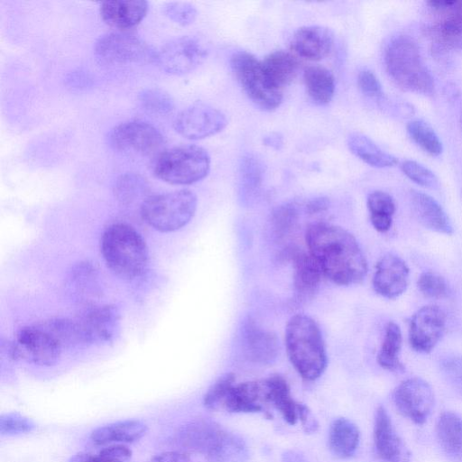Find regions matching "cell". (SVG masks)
I'll return each mask as SVG.
<instances>
[{
    "label": "cell",
    "instance_id": "1",
    "mask_svg": "<svg viewBox=\"0 0 462 462\" xmlns=\"http://www.w3.org/2000/svg\"><path fill=\"white\" fill-rule=\"evenodd\" d=\"M309 253L322 273L338 285L360 283L367 273V262L356 239L332 224L316 223L306 232Z\"/></svg>",
    "mask_w": 462,
    "mask_h": 462
},
{
    "label": "cell",
    "instance_id": "2",
    "mask_svg": "<svg viewBox=\"0 0 462 462\" xmlns=\"http://www.w3.org/2000/svg\"><path fill=\"white\" fill-rule=\"evenodd\" d=\"M285 345L291 363L309 381L319 378L327 366V354L321 332L309 316H292L286 325Z\"/></svg>",
    "mask_w": 462,
    "mask_h": 462
},
{
    "label": "cell",
    "instance_id": "3",
    "mask_svg": "<svg viewBox=\"0 0 462 462\" xmlns=\"http://www.w3.org/2000/svg\"><path fill=\"white\" fill-rule=\"evenodd\" d=\"M101 252L108 268L120 278L135 279L146 269L148 250L145 241L128 224L115 223L105 230Z\"/></svg>",
    "mask_w": 462,
    "mask_h": 462
},
{
    "label": "cell",
    "instance_id": "4",
    "mask_svg": "<svg viewBox=\"0 0 462 462\" xmlns=\"http://www.w3.org/2000/svg\"><path fill=\"white\" fill-rule=\"evenodd\" d=\"M384 64L389 77L402 90L420 95L433 94V77L412 38L407 35L393 38L385 49Z\"/></svg>",
    "mask_w": 462,
    "mask_h": 462
},
{
    "label": "cell",
    "instance_id": "5",
    "mask_svg": "<svg viewBox=\"0 0 462 462\" xmlns=\"http://www.w3.org/2000/svg\"><path fill=\"white\" fill-rule=\"evenodd\" d=\"M184 448L200 454L213 462H242L244 443L216 422L199 419L184 425L178 432Z\"/></svg>",
    "mask_w": 462,
    "mask_h": 462
},
{
    "label": "cell",
    "instance_id": "6",
    "mask_svg": "<svg viewBox=\"0 0 462 462\" xmlns=\"http://www.w3.org/2000/svg\"><path fill=\"white\" fill-rule=\"evenodd\" d=\"M197 196L189 189H180L149 196L140 206L143 220L163 233L185 226L197 209Z\"/></svg>",
    "mask_w": 462,
    "mask_h": 462
},
{
    "label": "cell",
    "instance_id": "7",
    "mask_svg": "<svg viewBox=\"0 0 462 462\" xmlns=\"http://www.w3.org/2000/svg\"><path fill=\"white\" fill-rule=\"evenodd\" d=\"M210 169L208 152L198 145H180L162 151L153 164L154 175L174 185H189L204 179Z\"/></svg>",
    "mask_w": 462,
    "mask_h": 462
},
{
    "label": "cell",
    "instance_id": "8",
    "mask_svg": "<svg viewBox=\"0 0 462 462\" xmlns=\"http://www.w3.org/2000/svg\"><path fill=\"white\" fill-rule=\"evenodd\" d=\"M232 71L248 98L259 108L273 111L282 100V91L268 81L261 60L252 53L239 51L230 59Z\"/></svg>",
    "mask_w": 462,
    "mask_h": 462
},
{
    "label": "cell",
    "instance_id": "9",
    "mask_svg": "<svg viewBox=\"0 0 462 462\" xmlns=\"http://www.w3.org/2000/svg\"><path fill=\"white\" fill-rule=\"evenodd\" d=\"M65 347L49 320L20 329L13 345L16 358L41 366L54 365Z\"/></svg>",
    "mask_w": 462,
    "mask_h": 462
},
{
    "label": "cell",
    "instance_id": "10",
    "mask_svg": "<svg viewBox=\"0 0 462 462\" xmlns=\"http://www.w3.org/2000/svg\"><path fill=\"white\" fill-rule=\"evenodd\" d=\"M97 60L105 65L123 66L156 61L157 51L136 35L113 32L100 36L95 43Z\"/></svg>",
    "mask_w": 462,
    "mask_h": 462
},
{
    "label": "cell",
    "instance_id": "11",
    "mask_svg": "<svg viewBox=\"0 0 462 462\" xmlns=\"http://www.w3.org/2000/svg\"><path fill=\"white\" fill-rule=\"evenodd\" d=\"M110 146L119 152L151 156L162 152L164 138L152 125L142 120L121 123L108 134Z\"/></svg>",
    "mask_w": 462,
    "mask_h": 462
},
{
    "label": "cell",
    "instance_id": "12",
    "mask_svg": "<svg viewBox=\"0 0 462 462\" xmlns=\"http://www.w3.org/2000/svg\"><path fill=\"white\" fill-rule=\"evenodd\" d=\"M433 20L426 34L437 48L462 49V1H429Z\"/></svg>",
    "mask_w": 462,
    "mask_h": 462
},
{
    "label": "cell",
    "instance_id": "13",
    "mask_svg": "<svg viewBox=\"0 0 462 462\" xmlns=\"http://www.w3.org/2000/svg\"><path fill=\"white\" fill-rule=\"evenodd\" d=\"M208 50L196 37L180 36L167 42L157 51L160 68L171 75H183L197 69L207 58Z\"/></svg>",
    "mask_w": 462,
    "mask_h": 462
},
{
    "label": "cell",
    "instance_id": "14",
    "mask_svg": "<svg viewBox=\"0 0 462 462\" xmlns=\"http://www.w3.org/2000/svg\"><path fill=\"white\" fill-rule=\"evenodd\" d=\"M226 125L225 114L205 103H195L186 107L173 121L175 131L189 140H199L217 134Z\"/></svg>",
    "mask_w": 462,
    "mask_h": 462
},
{
    "label": "cell",
    "instance_id": "15",
    "mask_svg": "<svg viewBox=\"0 0 462 462\" xmlns=\"http://www.w3.org/2000/svg\"><path fill=\"white\" fill-rule=\"evenodd\" d=\"M393 401L398 411L415 424H423L434 407L431 386L419 377L402 382L393 393Z\"/></svg>",
    "mask_w": 462,
    "mask_h": 462
},
{
    "label": "cell",
    "instance_id": "16",
    "mask_svg": "<svg viewBox=\"0 0 462 462\" xmlns=\"http://www.w3.org/2000/svg\"><path fill=\"white\" fill-rule=\"evenodd\" d=\"M75 320L79 343L102 344L111 341L119 328L120 313L116 306L87 309Z\"/></svg>",
    "mask_w": 462,
    "mask_h": 462
},
{
    "label": "cell",
    "instance_id": "17",
    "mask_svg": "<svg viewBox=\"0 0 462 462\" xmlns=\"http://www.w3.org/2000/svg\"><path fill=\"white\" fill-rule=\"evenodd\" d=\"M447 317L437 305H427L419 309L411 318L409 342L419 353H430L444 334Z\"/></svg>",
    "mask_w": 462,
    "mask_h": 462
},
{
    "label": "cell",
    "instance_id": "18",
    "mask_svg": "<svg viewBox=\"0 0 462 462\" xmlns=\"http://www.w3.org/2000/svg\"><path fill=\"white\" fill-rule=\"evenodd\" d=\"M374 443L377 456L384 462H410V449L383 406H379L374 414Z\"/></svg>",
    "mask_w": 462,
    "mask_h": 462
},
{
    "label": "cell",
    "instance_id": "19",
    "mask_svg": "<svg viewBox=\"0 0 462 462\" xmlns=\"http://www.w3.org/2000/svg\"><path fill=\"white\" fill-rule=\"evenodd\" d=\"M409 274V268L402 259L393 254H387L376 263L373 288L384 298L395 299L405 291Z\"/></svg>",
    "mask_w": 462,
    "mask_h": 462
},
{
    "label": "cell",
    "instance_id": "20",
    "mask_svg": "<svg viewBox=\"0 0 462 462\" xmlns=\"http://www.w3.org/2000/svg\"><path fill=\"white\" fill-rule=\"evenodd\" d=\"M334 45V33L325 26L309 25L299 28L290 41L291 50L299 57L309 60H320L327 57Z\"/></svg>",
    "mask_w": 462,
    "mask_h": 462
},
{
    "label": "cell",
    "instance_id": "21",
    "mask_svg": "<svg viewBox=\"0 0 462 462\" xmlns=\"http://www.w3.org/2000/svg\"><path fill=\"white\" fill-rule=\"evenodd\" d=\"M148 3L142 0H114L100 4V15L108 25L129 29L137 25L146 15Z\"/></svg>",
    "mask_w": 462,
    "mask_h": 462
},
{
    "label": "cell",
    "instance_id": "22",
    "mask_svg": "<svg viewBox=\"0 0 462 462\" xmlns=\"http://www.w3.org/2000/svg\"><path fill=\"white\" fill-rule=\"evenodd\" d=\"M410 199L413 212L423 226L445 235L453 233L448 215L432 197L418 190H411Z\"/></svg>",
    "mask_w": 462,
    "mask_h": 462
},
{
    "label": "cell",
    "instance_id": "23",
    "mask_svg": "<svg viewBox=\"0 0 462 462\" xmlns=\"http://www.w3.org/2000/svg\"><path fill=\"white\" fill-rule=\"evenodd\" d=\"M148 431L146 423L140 420H125L95 429L90 434L96 445L133 443L142 439Z\"/></svg>",
    "mask_w": 462,
    "mask_h": 462
},
{
    "label": "cell",
    "instance_id": "24",
    "mask_svg": "<svg viewBox=\"0 0 462 462\" xmlns=\"http://www.w3.org/2000/svg\"><path fill=\"white\" fill-rule=\"evenodd\" d=\"M263 401L271 402L291 425L299 420L300 403L291 394L286 380L281 375H273L261 381Z\"/></svg>",
    "mask_w": 462,
    "mask_h": 462
},
{
    "label": "cell",
    "instance_id": "25",
    "mask_svg": "<svg viewBox=\"0 0 462 462\" xmlns=\"http://www.w3.org/2000/svg\"><path fill=\"white\" fill-rule=\"evenodd\" d=\"M261 63L270 84L281 91L294 79L299 69L295 55L284 50L269 53Z\"/></svg>",
    "mask_w": 462,
    "mask_h": 462
},
{
    "label": "cell",
    "instance_id": "26",
    "mask_svg": "<svg viewBox=\"0 0 462 462\" xmlns=\"http://www.w3.org/2000/svg\"><path fill=\"white\" fill-rule=\"evenodd\" d=\"M436 435L444 453L462 462V418L452 411L441 413L436 424Z\"/></svg>",
    "mask_w": 462,
    "mask_h": 462
},
{
    "label": "cell",
    "instance_id": "27",
    "mask_svg": "<svg viewBox=\"0 0 462 462\" xmlns=\"http://www.w3.org/2000/svg\"><path fill=\"white\" fill-rule=\"evenodd\" d=\"M263 401L261 381L234 384L229 390L223 406L231 412H257L262 411Z\"/></svg>",
    "mask_w": 462,
    "mask_h": 462
},
{
    "label": "cell",
    "instance_id": "28",
    "mask_svg": "<svg viewBox=\"0 0 462 462\" xmlns=\"http://www.w3.org/2000/svg\"><path fill=\"white\" fill-rule=\"evenodd\" d=\"M346 143L354 155L370 166L388 168L398 163L395 156L381 149L372 139L363 134H350Z\"/></svg>",
    "mask_w": 462,
    "mask_h": 462
},
{
    "label": "cell",
    "instance_id": "29",
    "mask_svg": "<svg viewBox=\"0 0 462 462\" xmlns=\"http://www.w3.org/2000/svg\"><path fill=\"white\" fill-rule=\"evenodd\" d=\"M358 443L359 430L355 423L346 418L333 420L328 432V446L336 457H350L356 452Z\"/></svg>",
    "mask_w": 462,
    "mask_h": 462
},
{
    "label": "cell",
    "instance_id": "30",
    "mask_svg": "<svg viewBox=\"0 0 462 462\" xmlns=\"http://www.w3.org/2000/svg\"><path fill=\"white\" fill-rule=\"evenodd\" d=\"M303 81L310 99L318 105L328 104L335 94V78L325 67L309 66L303 72Z\"/></svg>",
    "mask_w": 462,
    "mask_h": 462
},
{
    "label": "cell",
    "instance_id": "31",
    "mask_svg": "<svg viewBox=\"0 0 462 462\" xmlns=\"http://www.w3.org/2000/svg\"><path fill=\"white\" fill-rule=\"evenodd\" d=\"M402 340L400 327L395 322H388L377 355V363L381 367L392 372H402L404 370V365L400 360Z\"/></svg>",
    "mask_w": 462,
    "mask_h": 462
},
{
    "label": "cell",
    "instance_id": "32",
    "mask_svg": "<svg viewBox=\"0 0 462 462\" xmlns=\"http://www.w3.org/2000/svg\"><path fill=\"white\" fill-rule=\"evenodd\" d=\"M294 284L298 292L309 294L318 287L321 278V269L309 253L298 252L293 255Z\"/></svg>",
    "mask_w": 462,
    "mask_h": 462
},
{
    "label": "cell",
    "instance_id": "33",
    "mask_svg": "<svg viewBox=\"0 0 462 462\" xmlns=\"http://www.w3.org/2000/svg\"><path fill=\"white\" fill-rule=\"evenodd\" d=\"M366 204L374 229L381 233L387 232L395 212V203L392 196L384 191L375 190L368 195Z\"/></svg>",
    "mask_w": 462,
    "mask_h": 462
},
{
    "label": "cell",
    "instance_id": "34",
    "mask_svg": "<svg viewBox=\"0 0 462 462\" xmlns=\"http://www.w3.org/2000/svg\"><path fill=\"white\" fill-rule=\"evenodd\" d=\"M246 342L249 356L255 361L270 362L277 355L278 341L275 335L271 332L249 326Z\"/></svg>",
    "mask_w": 462,
    "mask_h": 462
},
{
    "label": "cell",
    "instance_id": "35",
    "mask_svg": "<svg viewBox=\"0 0 462 462\" xmlns=\"http://www.w3.org/2000/svg\"><path fill=\"white\" fill-rule=\"evenodd\" d=\"M148 191L146 180L137 173H124L115 181V196L124 205H130L140 199L144 201L149 197L146 196Z\"/></svg>",
    "mask_w": 462,
    "mask_h": 462
},
{
    "label": "cell",
    "instance_id": "36",
    "mask_svg": "<svg viewBox=\"0 0 462 462\" xmlns=\"http://www.w3.org/2000/svg\"><path fill=\"white\" fill-rule=\"evenodd\" d=\"M407 133L411 139L425 152L438 156L443 147L440 139L434 129L425 121L415 119L408 123Z\"/></svg>",
    "mask_w": 462,
    "mask_h": 462
},
{
    "label": "cell",
    "instance_id": "37",
    "mask_svg": "<svg viewBox=\"0 0 462 462\" xmlns=\"http://www.w3.org/2000/svg\"><path fill=\"white\" fill-rule=\"evenodd\" d=\"M141 107L147 113L165 116L172 113L175 105L171 97L160 88H145L138 95Z\"/></svg>",
    "mask_w": 462,
    "mask_h": 462
},
{
    "label": "cell",
    "instance_id": "38",
    "mask_svg": "<svg viewBox=\"0 0 462 462\" xmlns=\"http://www.w3.org/2000/svg\"><path fill=\"white\" fill-rule=\"evenodd\" d=\"M132 450L123 444H113L97 452H79L69 462H127L132 457Z\"/></svg>",
    "mask_w": 462,
    "mask_h": 462
},
{
    "label": "cell",
    "instance_id": "39",
    "mask_svg": "<svg viewBox=\"0 0 462 462\" xmlns=\"http://www.w3.org/2000/svg\"><path fill=\"white\" fill-rule=\"evenodd\" d=\"M401 169L411 180L421 187L428 189L439 187V180L433 171L418 162L406 160L401 164Z\"/></svg>",
    "mask_w": 462,
    "mask_h": 462
},
{
    "label": "cell",
    "instance_id": "40",
    "mask_svg": "<svg viewBox=\"0 0 462 462\" xmlns=\"http://www.w3.org/2000/svg\"><path fill=\"white\" fill-rule=\"evenodd\" d=\"M36 428L29 418L18 413L9 412L0 417V433L2 436H14L32 432Z\"/></svg>",
    "mask_w": 462,
    "mask_h": 462
},
{
    "label": "cell",
    "instance_id": "41",
    "mask_svg": "<svg viewBox=\"0 0 462 462\" xmlns=\"http://www.w3.org/2000/svg\"><path fill=\"white\" fill-rule=\"evenodd\" d=\"M235 384V375L226 374L220 377L206 393L203 403L210 410L223 406V402L232 386Z\"/></svg>",
    "mask_w": 462,
    "mask_h": 462
},
{
    "label": "cell",
    "instance_id": "42",
    "mask_svg": "<svg viewBox=\"0 0 462 462\" xmlns=\"http://www.w3.org/2000/svg\"><path fill=\"white\" fill-rule=\"evenodd\" d=\"M422 294L433 299L444 298L448 295V284L445 279L433 272L422 273L417 282Z\"/></svg>",
    "mask_w": 462,
    "mask_h": 462
},
{
    "label": "cell",
    "instance_id": "43",
    "mask_svg": "<svg viewBox=\"0 0 462 462\" xmlns=\"http://www.w3.org/2000/svg\"><path fill=\"white\" fill-rule=\"evenodd\" d=\"M162 10L170 20L183 26L191 24L198 16L197 8L187 2H168Z\"/></svg>",
    "mask_w": 462,
    "mask_h": 462
},
{
    "label": "cell",
    "instance_id": "44",
    "mask_svg": "<svg viewBox=\"0 0 462 462\" xmlns=\"http://www.w3.org/2000/svg\"><path fill=\"white\" fill-rule=\"evenodd\" d=\"M439 368L447 383L462 395V356L444 357L439 363Z\"/></svg>",
    "mask_w": 462,
    "mask_h": 462
},
{
    "label": "cell",
    "instance_id": "45",
    "mask_svg": "<svg viewBox=\"0 0 462 462\" xmlns=\"http://www.w3.org/2000/svg\"><path fill=\"white\" fill-rule=\"evenodd\" d=\"M357 85L361 91L367 97L374 99H380L383 96L382 85L374 74L369 69H363L358 73Z\"/></svg>",
    "mask_w": 462,
    "mask_h": 462
},
{
    "label": "cell",
    "instance_id": "46",
    "mask_svg": "<svg viewBox=\"0 0 462 462\" xmlns=\"http://www.w3.org/2000/svg\"><path fill=\"white\" fill-rule=\"evenodd\" d=\"M150 462H193L185 453L178 451H167L152 457Z\"/></svg>",
    "mask_w": 462,
    "mask_h": 462
},
{
    "label": "cell",
    "instance_id": "47",
    "mask_svg": "<svg viewBox=\"0 0 462 462\" xmlns=\"http://www.w3.org/2000/svg\"><path fill=\"white\" fill-rule=\"evenodd\" d=\"M328 200L325 198H316L309 202L307 208L310 212H317L327 208Z\"/></svg>",
    "mask_w": 462,
    "mask_h": 462
},
{
    "label": "cell",
    "instance_id": "48",
    "mask_svg": "<svg viewBox=\"0 0 462 462\" xmlns=\"http://www.w3.org/2000/svg\"><path fill=\"white\" fill-rule=\"evenodd\" d=\"M266 145L278 149L282 144V140L277 134H271L264 139Z\"/></svg>",
    "mask_w": 462,
    "mask_h": 462
}]
</instances>
